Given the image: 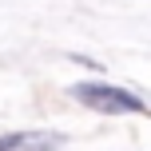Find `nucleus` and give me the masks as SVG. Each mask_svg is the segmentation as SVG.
Returning <instances> with one entry per match:
<instances>
[{
  "mask_svg": "<svg viewBox=\"0 0 151 151\" xmlns=\"http://www.w3.org/2000/svg\"><path fill=\"white\" fill-rule=\"evenodd\" d=\"M72 96L80 99V104L96 107V111L104 115H123V111H147V104L135 96V91L127 88H115V83H99V80H83L72 88Z\"/></svg>",
  "mask_w": 151,
  "mask_h": 151,
  "instance_id": "f257e3e1",
  "label": "nucleus"
},
{
  "mask_svg": "<svg viewBox=\"0 0 151 151\" xmlns=\"http://www.w3.org/2000/svg\"><path fill=\"white\" fill-rule=\"evenodd\" d=\"M16 147H64V139L60 135H24V131L0 135V151H16Z\"/></svg>",
  "mask_w": 151,
  "mask_h": 151,
  "instance_id": "f03ea898",
  "label": "nucleus"
},
{
  "mask_svg": "<svg viewBox=\"0 0 151 151\" xmlns=\"http://www.w3.org/2000/svg\"><path fill=\"white\" fill-rule=\"evenodd\" d=\"M72 60H76V64H83V68H91V72H99V64H96V60H88V56H80V52H72Z\"/></svg>",
  "mask_w": 151,
  "mask_h": 151,
  "instance_id": "7ed1b4c3",
  "label": "nucleus"
}]
</instances>
